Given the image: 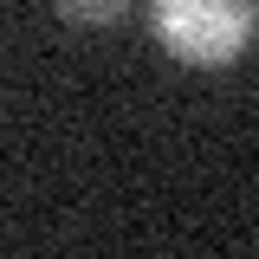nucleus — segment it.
<instances>
[{
    "instance_id": "2",
    "label": "nucleus",
    "mask_w": 259,
    "mask_h": 259,
    "mask_svg": "<svg viewBox=\"0 0 259 259\" xmlns=\"http://www.w3.org/2000/svg\"><path fill=\"white\" fill-rule=\"evenodd\" d=\"M65 20H78V26H110V20H123L130 0H52Z\"/></svg>"
},
{
    "instance_id": "1",
    "label": "nucleus",
    "mask_w": 259,
    "mask_h": 259,
    "mask_svg": "<svg viewBox=\"0 0 259 259\" xmlns=\"http://www.w3.org/2000/svg\"><path fill=\"white\" fill-rule=\"evenodd\" d=\"M149 13L182 65H233L259 32V0H149Z\"/></svg>"
}]
</instances>
